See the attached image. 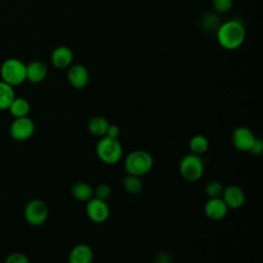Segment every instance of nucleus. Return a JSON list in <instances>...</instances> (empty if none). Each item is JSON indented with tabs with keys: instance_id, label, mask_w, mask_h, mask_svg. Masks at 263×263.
<instances>
[{
	"instance_id": "obj_1",
	"label": "nucleus",
	"mask_w": 263,
	"mask_h": 263,
	"mask_svg": "<svg viewBox=\"0 0 263 263\" xmlns=\"http://www.w3.org/2000/svg\"><path fill=\"white\" fill-rule=\"evenodd\" d=\"M246 28L236 20L221 23L216 31L217 41L224 49L234 50L239 48L246 40Z\"/></svg>"
},
{
	"instance_id": "obj_2",
	"label": "nucleus",
	"mask_w": 263,
	"mask_h": 263,
	"mask_svg": "<svg viewBox=\"0 0 263 263\" xmlns=\"http://www.w3.org/2000/svg\"><path fill=\"white\" fill-rule=\"evenodd\" d=\"M96 153L99 159L106 164H115L119 162L123 155V148L118 139L102 137L97 143Z\"/></svg>"
},
{
	"instance_id": "obj_3",
	"label": "nucleus",
	"mask_w": 263,
	"mask_h": 263,
	"mask_svg": "<svg viewBox=\"0 0 263 263\" xmlns=\"http://www.w3.org/2000/svg\"><path fill=\"white\" fill-rule=\"evenodd\" d=\"M153 167V158L145 150H134L129 152L124 159V168L126 174L137 177L148 174Z\"/></svg>"
},
{
	"instance_id": "obj_4",
	"label": "nucleus",
	"mask_w": 263,
	"mask_h": 263,
	"mask_svg": "<svg viewBox=\"0 0 263 263\" xmlns=\"http://www.w3.org/2000/svg\"><path fill=\"white\" fill-rule=\"evenodd\" d=\"M1 80L11 86H17L26 81V65L18 59H6L0 67Z\"/></svg>"
},
{
	"instance_id": "obj_5",
	"label": "nucleus",
	"mask_w": 263,
	"mask_h": 263,
	"mask_svg": "<svg viewBox=\"0 0 263 263\" xmlns=\"http://www.w3.org/2000/svg\"><path fill=\"white\" fill-rule=\"evenodd\" d=\"M204 172V164L200 156L189 153L182 157L179 163V173L187 182L198 181Z\"/></svg>"
},
{
	"instance_id": "obj_6",
	"label": "nucleus",
	"mask_w": 263,
	"mask_h": 263,
	"mask_svg": "<svg viewBox=\"0 0 263 263\" xmlns=\"http://www.w3.org/2000/svg\"><path fill=\"white\" fill-rule=\"evenodd\" d=\"M24 217L28 224L32 226L42 225L48 217L47 204L41 199H32L25 206Z\"/></svg>"
},
{
	"instance_id": "obj_7",
	"label": "nucleus",
	"mask_w": 263,
	"mask_h": 263,
	"mask_svg": "<svg viewBox=\"0 0 263 263\" xmlns=\"http://www.w3.org/2000/svg\"><path fill=\"white\" fill-rule=\"evenodd\" d=\"M35 132L34 121L28 117L14 118L9 126V136L17 142L29 140Z\"/></svg>"
},
{
	"instance_id": "obj_8",
	"label": "nucleus",
	"mask_w": 263,
	"mask_h": 263,
	"mask_svg": "<svg viewBox=\"0 0 263 263\" xmlns=\"http://www.w3.org/2000/svg\"><path fill=\"white\" fill-rule=\"evenodd\" d=\"M85 211L88 219L95 223L105 222L110 215V208L106 200L99 199L95 196L86 201Z\"/></svg>"
},
{
	"instance_id": "obj_9",
	"label": "nucleus",
	"mask_w": 263,
	"mask_h": 263,
	"mask_svg": "<svg viewBox=\"0 0 263 263\" xmlns=\"http://www.w3.org/2000/svg\"><path fill=\"white\" fill-rule=\"evenodd\" d=\"M254 133L247 126H237L231 135V142L235 149L247 152L250 151L255 142Z\"/></svg>"
},
{
	"instance_id": "obj_10",
	"label": "nucleus",
	"mask_w": 263,
	"mask_h": 263,
	"mask_svg": "<svg viewBox=\"0 0 263 263\" xmlns=\"http://www.w3.org/2000/svg\"><path fill=\"white\" fill-rule=\"evenodd\" d=\"M67 79L72 87L81 89L85 87L89 81L88 70L81 64H72L68 68Z\"/></svg>"
},
{
	"instance_id": "obj_11",
	"label": "nucleus",
	"mask_w": 263,
	"mask_h": 263,
	"mask_svg": "<svg viewBox=\"0 0 263 263\" xmlns=\"http://www.w3.org/2000/svg\"><path fill=\"white\" fill-rule=\"evenodd\" d=\"M221 197L228 209L232 210L241 208L246 201V193L242 188L237 185H228L224 187Z\"/></svg>"
},
{
	"instance_id": "obj_12",
	"label": "nucleus",
	"mask_w": 263,
	"mask_h": 263,
	"mask_svg": "<svg viewBox=\"0 0 263 263\" xmlns=\"http://www.w3.org/2000/svg\"><path fill=\"white\" fill-rule=\"evenodd\" d=\"M204 214L212 221H220L223 220L227 213L228 206L222 199V197L217 198H209L204 204Z\"/></svg>"
},
{
	"instance_id": "obj_13",
	"label": "nucleus",
	"mask_w": 263,
	"mask_h": 263,
	"mask_svg": "<svg viewBox=\"0 0 263 263\" xmlns=\"http://www.w3.org/2000/svg\"><path fill=\"white\" fill-rule=\"evenodd\" d=\"M73 51L66 45L57 46L50 55L51 64L57 69H68L73 64Z\"/></svg>"
},
{
	"instance_id": "obj_14",
	"label": "nucleus",
	"mask_w": 263,
	"mask_h": 263,
	"mask_svg": "<svg viewBox=\"0 0 263 263\" xmlns=\"http://www.w3.org/2000/svg\"><path fill=\"white\" fill-rule=\"evenodd\" d=\"M47 75V66L41 61H33L26 65V80L31 83L42 82Z\"/></svg>"
},
{
	"instance_id": "obj_15",
	"label": "nucleus",
	"mask_w": 263,
	"mask_h": 263,
	"mask_svg": "<svg viewBox=\"0 0 263 263\" xmlns=\"http://www.w3.org/2000/svg\"><path fill=\"white\" fill-rule=\"evenodd\" d=\"M93 252L85 243H79L72 248L69 254V263H92Z\"/></svg>"
},
{
	"instance_id": "obj_16",
	"label": "nucleus",
	"mask_w": 263,
	"mask_h": 263,
	"mask_svg": "<svg viewBox=\"0 0 263 263\" xmlns=\"http://www.w3.org/2000/svg\"><path fill=\"white\" fill-rule=\"evenodd\" d=\"M109 125L110 122L105 117L93 116L87 122V129L92 136L102 138L107 135Z\"/></svg>"
},
{
	"instance_id": "obj_17",
	"label": "nucleus",
	"mask_w": 263,
	"mask_h": 263,
	"mask_svg": "<svg viewBox=\"0 0 263 263\" xmlns=\"http://www.w3.org/2000/svg\"><path fill=\"white\" fill-rule=\"evenodd\" d=\"M71 194L76 200L86 202L93 197V188L86 182H77L72 186Z\"/></svg>"
},
{
	"instance_id": "obj_18",
	"label": "nucleus",
	"mask_w": 263,
	"mask_h": 263,
	"mask_svg": "<svg viewBox=\"0 0 263 263\" xmlns=\"http://www.w3.org/2000/svg\"><path fill=\"white\" fill-rule=\"evenodd\" d=\"M7 110L14 118L25 117V116L29 115L31 106L27 99L22 98V97H15Z\"/></svg>"
},
{
	"instance_id": "obj_19",
	"label": "nucleus",
	"mask_w": 263,
	"mask_h": 263,
	"mask_svg": "<svg viewBox=\"0 0 263 263\" xmlns=\"http://www.w3.org/2000/svg\"><path fill=\"white\" fill-rule=\"evenodd\" d=\"M14 98L13 86L0 80V110H7Z\"/></svg>"
},
{
	"instance_id": "obj_20",
	"label": "nucleus",
	"mask_w": 263,
	"mask_h": 263,
	"mask_svg": "<svg viewBox=\"0 0 263 263\" xmlns=\"http://www.w3.org/2000/svg\"><path fill=\"white\" fill-rule=\"evenodd\" d=\"M190 153L201 156L209 149V141L202 135H195L189 141Z\"/></svg>"
},
{
	"instance_id": "obj_21",
	"label": "nucleus",
	"mask_w": 263,
	"mask_h": 263,
	"mask_svg": "<svg viewBox=\"0 0 263 263\" xmlns=\"http://www.w3.org/2000/svg\"><path fill=\"white\" fill-rule=\"evenodd\" d=\"M122 186L127 193L136 195L142 191L143 182L140 177L126 174L122 179Z\"/></svg>"
},
{
	"instance_id": "obj_22",
	"label": "nucleus",
	"mask_w": 263,
	"mask_h": 263,
	"mask_svg": "<svg viewBox=\"0 0 263 263\" xmlns=\"http://www.w3.org/2000/svg\"><path fill=\"white\" fill-rule=\"evenodd\" d=\"M224 190V185L217 180H213L210 181L204 188V192L205 195L209 198H217V197H221L222 193Z\"/></svg>"
},
{
	"instance_id": "obj_23",
	"label": "nucleus",
	"mask_w": 263,
	"mask_h": 263,
	"mask_svg": "<svg viewBox=\"0 0 263 263\" xmlns=\"http://www.w3.org/2000/svg\"><path fill=\"white\" fill-rule=\"evenodd\" d=\"M212 6L218 13H227L233 6V0H212Z\"/></svg>"
},
{
	"instance_id": "obj_24",
	"label": "nucleus",
	"mask_w": 263,
	"mask_h": 263,
	"mask_svg": "<svg viewBox=\"0 0 263 263\" xmlns=\"http://www.w3.org/2000/svg\"><path fill=\"white\" fill-rule=\"evenodd\" d=\"M111 193H112V189L110 185L106 183H102L98 185L96 189H93V196L102 200H107L111 196Z\"/></svg>"
},
{
	"instance_id": "obj_25",
	"label": "nucleus",
	"mask_w": 263,
	"mask_h": 263,
	"mask_svg": "<svg viewBox=\"0 0 263 263\" xmlns=\"http://www.w3.org/2000/svg\"><path fill=\"white\" fill-rule=\"evenodd\" d=\"M4 263H30V259L27 255L21 252H15L8 255Z\"/></svg>"
},
{
	"instance_id": "obj_26",
	"label": "nucleus",
	"mask_w": 263,
	"mask_h": 263,
	"mask_svg": "<svg viewBox=\"0 0 263 263\" xmlns=\"http://www.w3.org/2000/svg\"><path fill=\"white\" fill-rule=\"evenodd\" d=\"M220 24L221 23L216 14H206L205 17L203 18V23H202V25L205 26V30H212V29H214V27H216V29H218Z\"/></svg>"
},
{
	"instance_id": "obj_27",
	"label": "nucleus",
	"mask_w": 263,
	"mask_h": 263,
	"mask_svg": "<svg viewBox=\"0 0 263 263\" xmlns=\"http://www.w3.org/2000/svg\"><path fill=\"white\" fill-rule=\"evenodd\" d=\"M249 152H251L254 155H261L263 152V141L259 138H256L255 142Z\"/></svg>"
},
{
	"instance_id": "obj_28",
	"label": "nucleus",
	"mask_w": 263,
	"mask_h": 263,
	"mask_svg": "<svg viewBox=\"0 0 263 263\" xmlns=\"http://www.w3.org/2000/svg\"><path fill=\"white\" fill-rule=\"evenodd\" d=\"M119 135H120V128H119V126L116 125V124H111V123H110L106 136H107V137H110V138L118 139Z\"/></svg>"
}]
</instances>
